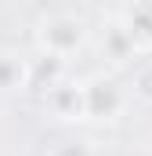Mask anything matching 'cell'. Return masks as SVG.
<instances>
[{
    "mask_svg": "<svg viewBox=\"0 0 152 156\" xmlns=\"http://www.w3.org/2000/svg\"><path fill=\"white\" fill-rule=\"evenodd\" d=\"M40 44H43L47 58H65L83 44V26L73 22V18H51L40 29Z\"/></svg>",
    "mask_w": 152,
    "mask_h": 156,
    "instance_id": "obj_1",
    "label": "cell"
},
{
    "mask_svg": "<svg viewBox=\"0 0 152 156\" xmlns=\"http://www.w3.org/2000/svg\"><path fill=\"white\" fill-rule=\"evenodd\" d=\"M83 91V113L87 116H112L119 109V91L109 80H94L91 87H80Z\"/></svg>",
    "mask_w": 152,
    "mask_h": 156,
    "instance_id": "obj_2",
    "label": "cell"
},
{
    "mask_svg": "<svg viewBox=\"0 0 152 156\" xmlns=\"http://www.w3.org/2000/svg\"><path fill=\"white\" fill-rule=\"evenodd\" d=\"M123 33L130 40V47L138 51V47H152V7H127L123 11Z\"/></svg>",
    "mask_w": 152,
    "mask_h": 156,
    "instance_id": "obj_3",
    "label": "cell"
},
{
    "mask_svg": "<svg viewBox=\"0 0 152 156\" xmlns=\"http://www.w3.org/2000/svg\"><path fill=\"white\" fill-rule=\"evenodd\" d=\"M22 83H29V66H26L18 55L0 51V91H15V87H22Z\"/></svg>",
    "mask_w": 152,
    "mask_h": 156,
    "instance_id": "obj_4",
    "label": "cell"
},
{
    "mask_svg": "<svg viewBox=\"0 0 152 156\" xmlns=\"http://www.w3.org/2000/svg\"><path fill=\"white\" fill-rule=\"evenodd\" d=\"M130 87H134V94H138L141 102H149V105H152V62H141V66L134 69Z\"/></svg>",
    "mask_w": 152,
    "mask_h": 156,
    "instance_id": "obj_5",
    "label": "cell"
},
{
    "mask_svg": "<svg viewBox=\"0 0 152 156\" xmlns=\"http://www.w3.org/2000/svg\"><path fill=\"white\" fill-rule=\"evenodd\" d=\"M47 156H94V153H91L87 142H58Z\"/></svg>",
    "mask_w": 152,
    "mask_h": 156,
    "instance_id": "obj_6",
    "label": "cell"
}]
</instances>
